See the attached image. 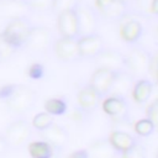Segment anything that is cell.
Masks as SVG:
<instances>
[{
	"instance_id": "9a60e30c",
	"label": "cell",
	"mask_w": 158,
	"mask_h": 158,
	"mask_svg": "<svg viewBox=\"0 0 158 158\" xmlns=\"http://www.w3.org/2000/svg\"><path fill=\"white\" fill-rule=\"evenodd\" d=\"M107 139H109L111 147L114 148V151L120 154L126 153L128 149H131L133 146H136L139 142L136 136H133L126 131H121V130L111 131Z\"/></svg>"
},
{
	"instance_id": "d6a6232c",
	"label": "cell",
	"mask_w": 158,
	"mask_h": 158,
	"mask_svg": "<svg viewBox=\"0 0 158 158\" xmlns=\"http://www.w3.org/2000/svg\"><path fill=\"white\" fill-rule=\"evenodd\" d=\"M68 158H89V152H88V149H84V148L77 149Z\"/></svg>"
},
{
	"instance_id": "4dcf8cb0",
	"label": "cell",
	"mask_w": 158,
	"mask_h": 158,
	"mask_svg": "<svg viewBox=\"0 0 158 158\" xmlns=\"http://www.w3.org/2000/svg\"><path fill=\"white\" fill-rule=\"evenodd\" d=\"M27 74L31 79H41L43 75H44V68L42 64L40 63H35V64H31L28 67V70H27Z\"/></svg>"
},
{
	"instance_id": "4fadbf2b",
	"label": "cell",
	"mask_w": 158,
	"mask_h": 158,
	"mask_svg": "<svg viewBox=\"0 0 158 158\" xmlns=\"http://www.w3.org/2000/svg\"><path fill=\"white\" fill-rule=\"evenodd\" d=\"M78 47L81 58H95L104 49V40L99 33L80 36L78 38Z\"/></svg>"
},
{
	"instance_id": "5b68a950",
	"label": "cell",
	"mask_w": 158,
	"mask_h": 158,
	"mask_svg": "<svg viewBox=\"0 0 158 158\" xmlns=\"http://www.w3.org/2000/svg\"><path fill=\"white\" fill-rule=\"evenodd\" d=\"M53 43V33L46 26H33L25 47L32 52H42L46 51Z\"/></svg>"
},
{
	"instance_id": "f546056e",
	"label": "cell",
	"mask_w": 158,
	"mask_h": 158,
	"mask_svg": "<svg viewBox=\"0 0 158 158\" xmlns=\"http://www.w3.org/2000/svg\"><path fill=\"white\" fill-rule=\"evenodd\" d=\"M16 52V49L10 46L0 35V60H6L9 59L14 53Z\"/></svg>"
},
{
	"instance_id": "2e32d148",
	"label": "cell",
	"mask_w": 158,
	"mask_h": 158,
	"mask_svg": "<svg viewBox=\"0 0 158 158\" xmlns=\"http://www.w3.org/2000/svg\"><path fill=\"white\" fill-rule=\"evenodd\" d=\"M135 83H136L135 78L125 69L116 72V77L112 83V86L110 89L109 96H118V98L126 99L127 94H130L132 91Z\"/></svg>"
},
{
	"instance_id": "7c38bea8",
	"label": "cell",
	"mask_w": 158,
	"mask_h": 158,
	"mask_svg": "<svg viewBox=\"0 0 158 158\" xmlns=\"http://www.w3.org/2000/svg\"><path fill=\"white\" fill-rule=\"evenodd\" d=\"M53 48H54V53L60 60L72 62L81 58L79 53V47H78V38L60 37L54 42Z\"/></svg>"
},
{
	"instance_id": "3957f363",
	"label": "cell",
	"mask_w": 158,
	"mask_h": 158,
	"mask_svg": "<svg viewBox=\"0 0 158 158\" xmlns=\"http://www.w3.org/2000/svg\"><path fill=\"white\" fill-rule=\"evenodd\" d=\"M32 27L33 26L27 17L16 19V20L9 21L5 30L0 35L10 46H12L15 49H17V48L25 47L27 37H28Z\"/></svg>"
},
{
	"instance_id": "f35d334b",
	"label": "cell",
	"mask_w": 158,
	"mask_h": 158,
	"mask_svg": "<svg viewBox=\"0 0 158 158\" xmlns=\"http://www.w3.org/2000/svg\"><path fill=\"white\" fill-rule=\"evenodd\" d=\"M156 41H157V43H158V27L156 28Z\"/></svg>"
},
{
	"instance_id": "52a82bcc",
	"label": "cell",
	"mask_w": 158,
	"mask_h": 158,
	"mask_svg": "<svg viewBox=\"0 0 158 158\" xmlns=\"http://www.w3.org/2000/svg\"><path fill=\"white\" fill-rule=\"evenodd\" d=\"M102 111L115 122L128 121V102L125 98L107 96L102 102Z\"/></svg>"
},
{
	"instance_id": "e575fe53",
	"label": "cell",
	"mask_w": 158,
	"mask_h": 158,
	"mask_svg": "<svg viewBox=\"0 0 158 158\" xmlns=\"http://www.w3.org/2000/svg\"><path fill=\"white\" fill-rule=\"evenodd\" d=\"M112 1H114V0H95V5H96V7H98L100 11H102V10L106 9Z\"/></svg>"
},
{
	"instance_id": "1f68e13d",
	"label": "cell",
	"mask_w": 158,
	"mask_h": 158,
	"mask_svg": "<svg viewBox=\"0 0 158 158\" xmlns=\"http://www.w3.org/2000/svg\"><path fill=\"white\" fill-rule=\"evenodd\" d=\"M88 112H85L84 110H81L80 107H77V109H74L72 112H70V120L72 121H74V122H79V123H81V122H84L85 120H86V117H88Z\"/></svg>"
},
{
	"instance_id": "e0dca14e",
	"label": "cell",
	"mask_w": 158,
	"mask_h": 158,
	"mask_svg": "<svg viewBox=\"0 0 158 158\" xmlns=\"http://www.w3.org/2000/svg\"><path fill=\"white\" fill-rule=\"evenodd\" d=\"M78 104H79V107L81 110H84L85 112L90 114L91 111H94L98 105L100 104V100L102 99L89 84L83 86L79 93H78Z\"/></svg>"
},
{
	"instance_id": "ac0fdd59",
	"label": "cell",
	"mask_w": 158,
	"mask_h": 158,
	"mask_svg": "<svg viewBox=\"0 0 158 158\" xmlns=\"http://www.w3.org/2000/svg\"><path fill=\"white\" fill-rule=\"evenodd\" d=\"M143 35V26L138 20L131 19L120 27V36L127 43H136Z\"/></svg>"
},
{
	"instance_id": "74e56055",
	"label": "cell",
	"mask_w": 158,
	"mask_h": 158,
	"mask_svg": "<svg viewBox=\"0 0 158 158\" xmlns=\"http://www.w3.org/2000/svg\"><path fill=\"white\" fill-rule=\"evenodd\" d=\"M120 1H122L123 4H126V5H128V4H131L132 1H135V0H120Z\"/></svg>"
},
{
	"instance_id": "8d00e7d4",
	"label": "cell",
	"mask_w": 158,
	"mask_h": 158,
	"mask_svg": "<svg viewBox=\"0 0 158 158\" xmlns=\"http://www.w3.org/2000/svg\"><path fill=\"white\" fill-rule=\"evenodd\" d=\"M151 12L153 15L158 16V0H152L151 1Z\"/></svg>"
},
{
	"instance_id": "7a4b0ae2",
	"label": "cell",
	"mask_w": 158,
	"mask_h": 158,
	"mask_svg": "<svg viewBox=\"0 0 158 158\" xmlns=\"http://www.w3.org/2000/svg\"><path fill=\"white\" fill-rule=\"evenodd\" d=\"M152 54L139 47L132 48L127 54H125V70L128 72L133 78L144 79L151 72Z\"/></svg>"
},
{
	"instance_id": "484cf974",
	"label": "cell",
	"mask_w": 158,
	"mask_h": 158,
	"mask_svg": "<svg viewBox=\"0 0 158 158\" xmlns=\"http://www.w3.org/2000/svg\"><path fill=\"white\" fill-rule=\"evenodd\" d=\"M31 10L38 12H48L53 10L54 0H27Z\"/></svg>"
},
{
	"instance_id": "603a6c76",
	"label": "cell",
	"mask_w": 158,
	"mask_h": 158,
	"mask_svg": "<svg viewBox=\"0 0 158 158\" xmlns=\"http://www.w3.org/2000/svg\"><path fill=\"white\" fill-rule=\"evenodd\" d=\"M44 106V110L47 114L52 115V116H60V115H64L67 112V109H68V105H67V101L62 98H51V99H47L43 104Z\"/></svg>"
},
{
	"instance_id": "6da1fadb",
	"label": "cell",
	"mask_w": 158,
	"mask_h": 158,
	"mask_svg": "<svg viewBox=\"0 0 158 158\" xmlns=\"http://www.w3.org/2000/svg\"><path fill=\"white\" fill-rule=\"evenodd\" d=\"M0 100L5 102L10 112L22 115L36 105L37 93L23 84H7L0 88Z\"/></svg>"
},
{
	"instance_id": "44dd1931",
	"label": "cell",
	"mask_w": 158,
	"mask_h": 158,
	"mask_svg": "<svg viewBox=\"0 0 158 158\" xmlns=\"http://www.w3.org/2000/svg\"><path fill=\"white\" fill-rule=\"evenodd\" d=\"M53 148L44 141H33L28 144V153L31 158H52Z\"/></svg>"
},
{
	"instance_id": "ffe728a7",
	"label": "cell",
	"mask_w": 158,
	"mask_h": 158,
	"mask_svg": "<svg viewBox=\"0 0 158 158\" xmlns=\"http://www.w3.org/2000/svg\"><path fill=\"white\" fill-rule=\"evenodd\" d=\"M89 158H114L115 151L107 138H99L94 141L89 149Z\"/></svg>"
},
{
	"instance_id": "836d02e7",
	"label": "cell",
	"mask_w": 158,
	"mask_h": 158,
	"mask_svg": "<svg viewBox=\"0 0 158 158\" xmlns=\"http://www.w3.org/2000/svg\"><path fill=\"white\" fill-rule=\"evenodd\" d=\"M7 149H9V144H7V141H6V138H5V136L4 135H1L0 133V158L7 152Z\"/></svg>"
},
{
	"instance_id": "4316f807",
	"label": "cell",
	"mask_w": 158,
	"mask_h": 158,
	"mask_svg": "<svg viewBox=\"0 0 158 158\" xmlns=\"http://www.w3.org/2000/svg\"><path fill=\"white\" fill-rule=\"evenodd\" d=\"M78 2H79V0H54L53 10L57 11L58 14H60L63 11L75 9V6L78 5Z\"/></svg>"
},
{
	"instance_id": "277c9868",
	"label": "cell",
	"mask_w": 158,
	"mask_h": 158,
	"mask_svg": "<svg viewBox=\"0 0 158 158\" xmlns=\"http://www.w3.org/2000/svg\"><path fill=\"white\" fill-rule=\"evenodd\" d=\"M32 135V125L26 118H17L11 121L5 128V138L9 148H20L28 142Z\"/></svg>"
},
{
	"instance_id": "d4e9b609",
	"label": "cell",
	"mask_w": 158,
	"mask_h": 158,
	"mask_svg": "<svg viewBox=\"0 0 158 158\" xmlns=\"http://www.w3.org/2000/svg\"><path fill=\"white\" fill-rule=\"evenodd\" d=\"M133 130L137 133V136H139V137H148V136H151L154 132L156 127H154V125L148 118H141V120L135 122Z\"/></svg>"
},
{
	"instance_id": "cb8c5ba5",
	"label": "cell",
	"mask_w": 158,
	"mask_h": 158,
	"mask_svg": "<svg viewBox=\"0 0 158 158\" xmlns=\"http://www.w3.org/2000/svg\"><path fill=\"white\" fill-rule=\"evenodd\" d=\"M52 123H54L53 116L49 115V114H47V112L44 111V112H38V114H36L35 117L32 118V123H31V125H32V127H33L35 130L42 132V131L47 130Z\"/></svg>"
},
{
	"instance_id": "30bf717a",
	"label": "cell",
	"mask_w": 158,
	"mask_h": 158,
	"mask_svg": "<svg viewBox=\"0 0 158 158\" xmlns=\"http://www.w3.org/2000/svg\"><path fill=\"white\" fill-rule=\"evenodd\" d=\"M31 11L27 0H0V16L9 21L27 17Z\"/></svg>"
},
{
	"instance_id": "9c48e42d",
	"label": "cell",
	"mask_w": 158,
	"mask_h": 158,
	"mask_svg": "<svg viewBox=\"0 0 158 158\" xmlns=\"http://www.w3.org/2000/svg\"><path fill=\"white\" fill-rule=\"evenodd\" d=\"M58 31L62 37L67 38H79V23H78V16L75 12V9L63 11L58 14L57 20Z\"/></svg>"
},
{
	"instance_id": "7402d4cb",
	"label": "cell",
	"mask_w": 158,
	"mask_h": 158,
	"mask_svg": "<svg viewBox=\"0 0 158 158\" xmlns=\"http://www.w3.org/2000/svg\"><path fill=\"white\" fill-rule=\"evenodd\" d=\"M100 12L107 20H121L127 12V5L120 0H114L106 9Z\"/></svg>"
},
{
	"instance_id": "ab89813d",
	"label": "cell",
	"mask_w": 158,
	"mask_h": 158,
	"mask_svg": "<svg viewBox=\"0 0 158 158\" xmlns=\"http://www.w3.org/2000/svg\"><path fill=\"white\" fill-rule=\"evenodd\" d=\"M156 158H158V149H157V153H156Z\"/></svg>"
},
{
	"instance_id": "83f0119b",
	"label": "cell",
	"mask_w": 158,
	"mask_h": 158,
	"mask_svg": "<svg viewBox=\"0 0 158 158\" xmlns=\"http://www.w3.org/2000/svg\"><path fill=\"white\" fill-rule=\"evenodd\" d=\"M146 115H147L146 118H148L154 125V127L158 128V99H156L153 102L148 105L146 110Z\"/></svg>"
},
{
	"instance_id": "f1b7e54d",
	"label": "cell",
	"mask_w": 158,
	"mask_h": 158,
	"mask_svg": "<svg viewBox=\"0 0 158 158\" xmlns=\"http://www.w3.org/2000/svg\"><path fill=\"white\" fill-rule=\"evenodd\" d=\"M122 158H146V148L139 142L122 154Z\"/></svg>"
},
{
	"instance_id": "d6986e66",
	"label": "cell",
	"mask_w": 158,
	"mask_h": 158,
	"mask_svg": "<svg viewBox=\"0 0 158 158\" xmlns=\"http://www.w3.org/2000/svg\"><path fill=\"white\" fill-rule=\"evenodd\" d=\"M153 91V83L148 79H138L136 80L133 88H132V98H133V101L137 102V104H144L151 94Z\"/></svg>"
},
{
	"instance_id": "8992f818",
	"label": "cell",
	"mask_w": 158,
	"mask_h": 158,
	"mask_svg": "<svg viewBox=\"0 0 158 158\" xmlns=\"http://www.w3.org/2000/svg\"><path fill=\"white\" fill-rule=\"evenodd\" d=\"M75 12L78 16V23H79V33L80 36H86L91 33H96L98 28V16L93 7H90L86 4L78 2L75 6Z\"/></svg>"
},
{
	"instance_id": "ba28073f",
	"label": "cell",
	"mask_w": 158,
	"mask_h": 158,
	"mask_svg": "<svg viewBox=\"0 0 158 158\" xmlns=\"http://www.w3.org/2000/svg\"><path fill=\"white\" fill-rule=\"evenodd\" d=\"M115 77H116L115 70H110V69H105V68H96L94 70V73L91 74L89 85L101 98H104V96L109 95L112 83L115 80Z\"/></svg>"
},
{
	"instance_id": "5bb4252c",
	"label": "cell",
	"mask_w": 158,
	"mask_h": 158,
	"mask_svg": "<svg viewBox=\"0 0 158 158\" xmlns=\"http://www.w3.org/2000/svg\"><path fill=\"white\" fill-rule=\"evenodd\" d=\"M95 63L98 68H105L110 70H123L125 69V54L116 49H102L96 57Z\"/></svg>"
},
{
	"instance_id": "d590c367",
	"label": "cell",
	"mask_w": 158,
	"mask_h": 158,
	"mask_svg": "<svg viewBox=\"0 0 158 158\" xmlns=\"http://www.w3.org/2000/svg\"><path fill=\"white\" fill-rule=\"evenodd\" d=\"M151 72L154 73V75L158 79V54L152 58V65H151Z\"/></svg>"
},
{
	"instance_id": "8fae6325",
	"label": "cell",
	"mask_w": 158,
	"mask_h": 158,
	"mask_svg": "<svg viewBox=\"0 0 158 158\" xmlns=\"http://www.w3.org/2000/svg\"><path fill=\"white\" fill-rule=\"evenodd\" d=\"M42 141L47 142L53 151H62L69 141V133L65 127L58 123H52L47 130L41 132Z\"/></svg>"
}]
</instances>
